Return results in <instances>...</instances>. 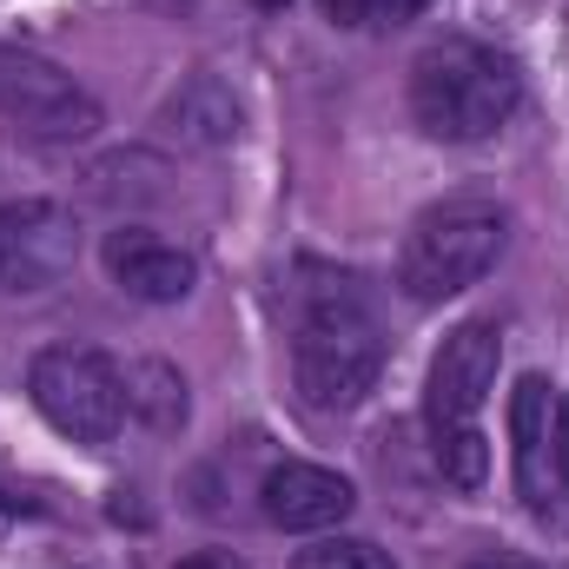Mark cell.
Segmentation results:
<instances>
[{
	"mask_svg": "<svg viewBox=\"0 0 569 569\" xmlns=\"http://www.w3.org/2000/svg\"><path fill=\"white\" fill-rule=\"evenodd\" d=\"M523 100V73L510 53L483 40H437L411 60V113L430 140H490Z\"/></svg>",
	"mask_w": 569,
	"mask_h": 569,
	"instance_id": "6da1fadb",
	"label": "cell"
},
{
	"mask_svg": "<svg viewBox=\"0 0 569 569\" xmlns=\"http://www.w3.org/2000/svg\"><path fill=\"white\" fill-rule=\"evenodd\" d=\"M497 365H503V331L490 318H470L443 338L437 365H430V391H425V418H430V450H437V470L457 483V490H477L483 470H490V450H483V398L497 385Z\"/></svg>",
	"mask_w": 569,
	"mask_h": 569,
	"instance_id": "7a4b0ae2",
	"label": "cell"
},
{
	"mask_svg": "<svg viewBox=\"0 0 569 569\" xmlns=\"http://www.w3.org/2000/svg\"><path fill=\"white\" fill-rule=\"evenodd\" d=\"M385 371V338L378 318L365 311V298L351 291V279L325 284L291 338V385L311 411H351Z\"/></svg>",
	"mask_w": 569,
	"mask_h": 569,
	"instance_id": "3957f363",
	"label": "cell"
},
{
	"mask_svg": "<svg viewBox=\"0 0 569 569\" xmlns=\"http://www.w3.org/2000/svg\"><path fill=\"white\" fill-rule=\"evenodd\" d=\"M503 246H510V212L497 199H443L418 212V226L405 232L398 284L418 305H443L483 279L503 259Z\"/></svg>",
	"mask_w": 569,
	"mask_h": 569,
	"instance_id": "277c9868",
	"label": "cell"
},
{
	"mask_svg": "<svg viewBox=\"0 0 569 569\" xmlns=\"http://www.w3.org/2000/svg\"><path fill=\"white\" fill-rule=\"evenodd\" d=\"M27 398L47 425L73 443H113L127 425V378L107 351L87 345H53L27 371Z\"/></svg>",
	"mask_w": 569,
	"mask_h": 569,
	"instance_id": "5b68a950",
	"label": "cell"
},
{
	"mask_svg": "<svg viewBox=\"0 0 569 569\" xmlns=\"http://www.w3.org/2000/svg\"><path fill=\"white\" fill-rule=\"evenodd\" d=\"M0 113L40 140H87L100 127V100L27 47H0Z\"/></svg>",
	"mask_w": 569,
	"mask_h": 569,
	"instance_id": "8992f818",
	"label": "cell"
},
{
	"mask_svg": "<svg viewBox=\"0 0 569 569\" xmlns=\"http://www.w3.org/2000/svg\"><path fill=\"white\" fill-rule=\"evenodd\" d=\"M80 259V219L53 199L0 206V291H47Z\"/></svg>",
	"mask_w": 569,
	"mask_h": 569,
	"instance_id": "52a82bcc",
	"label": "cell"
},
{
	"mask_svg": "<svg viewBox=\"0 0 569 569\" xmlns=\"http://www.w3.org/2000/svg\"><path fill=\"white\" fill-rule=\"evenodd\" d=\"M510 457H517V497L543 517L563 490V457H557V391L543 371L517 378L510 391Z\"/></svg>",
	"mask_w": 569,
	"mask_h": 569,
	"instance_id": "ba28073f",
	"label": "cell"
},
{
	"mask_svg": "<svg viewBox=\"0 0 569 569\" xmlns=\"http://www.w3.org/2000/svg\"><path fill=\"white\" fill-rule=\"evenodd\" d=\"M259 503H266V523H279L291 537H318L351 517L358 490H351V477H338L325 463H279V470H266Z\"/></svg>",
	"mask_w": 569,
	"mask_h": 569,
	"instance_id": "9c48e42d",
	"label": "cell"
},
{
	"mask_svg": "<svg viewBox=\"0 0 569 569\" xmlns=\"http://www.w3.org/2000/svg\"><path fill=\"white\" fill-rule=\"evenodd\" d=\"M107 272L120 279V291H133L146 305H179L199 279L192 252H179V246H166L152 232H113L107 239Z\"/></svg>",
	"mask_w": 569,
	"mask_h": 569,
	"instance_id": "30bf717a",
	"label": "cell"
},
{
	"mask_svg": "<svg viewBox=\"0 0 569 569\" xmlns=\"http://www.w3.org/2000/svg\"><path fill=\"white\" fill-rule=\"evenodd\" d=\"M166 133L186 146H226L232 133H239V100L219 87V80H192L172 107H166Z\"/></svg>",
	"mask_w": 569,
	"mask_h": 569,
	"instance_id": "8fae6325",
	"label": "cell"
},
{
	"mask_svg": "<svg viewBox=\"0 0 569 569\" xmlns=\"http://www.w3.org/2000/svg\"><path fill=\"white\" fill-rule=\"evenodd\" d=\"M127 411H140L146 425H159V430L186 425V378H179L172 365H140V371H127Z\"/></svg>",
	"mask_w": 569,
	"mask_h": 569,
	"instance_id": "7c38bea8",
	"label": "cell"
},
{
	"mask_svg": "<svg viewBox=\"0 0 569 569\" xmlns=\"http://www.w3.org/2000/svg\"><path fill=\"white\" fill-rule=\"evenodd\" d=\"M291 569H398L378 543H365V537H325V543H311V550H298Z\"/></svg>",
	"mask_w": 569,
	"mask_h": 569,
	"instance_id": "4fadbf2b",
	"label": "cell"
},
{
	"mask_svg": "<svg viewBox=\"0 0 569 569\" xmlns=\"http://www.w3.org/2000/svg\"><path fill=\"white\" fill-rule=\"evenodd\" d=\"M430 0H325V13L338 27H365V20H418Z\"/></svg>",
	"mask_w": 569,
	"mask_h": 569,
	"instance_id": "5bb4252c",
	"label": "cell"
},
{
	"mask_svg": "<svg viewBox=\"0 0 569 569\" xmlns=\"http://www.w3.org/2000/svg\"><path fill=\"white\" fill-rule=\"evenodd\" d=\"M172 569H246V557H232V550H199V557H186V563Z\"/></svg>",
	"mask_w": 569,
	"mask_h": 569,
	"instance_id": "9a60e30c",
	"label": "cell"
},
{
	"mask_svg": "<svg viewBox=\"0 0 569 569\" xmlns=\"http://www.w3.org/2000/svg\"><path fill=\"white\" fill-rule=\"evenodd\" d=\"M557 457H563V490H569V398H557Z\"/></svg>",
	"mask_w": 569,
	"mask_h": 569,
	"instance_id": "2e32d148",
	"label": "cell"
},
{
	"mask_svg": "<svg viewBox=\"0 0 569 569\" xmlns=\"http://www.w3.org/2000/svg\"><path fill=\"white\" fill-rule=\"evenodd\" d=\"M463 569H537L530 557H477V563H463Z\"/></svg>",
	"mask_w": 569,
	"mask_h": 569,
	"instance_id": "e0dca14e",
	"label": "cell"
},
{
	"mask_svg": "<svg viewBox=\"0 0 569 569\" xmlns=\"http://www.w3.org/2000/svg\"><path fill=\"white\" fill-rule=\"evenodd\" d=\"M259 7H284V0H259Z\"/></svg>",
	"mask_w": 569,
	"mask_h": 569,
	"instance_id": "ac0fdd59",
	"label": "cell"
}]
</instances>
